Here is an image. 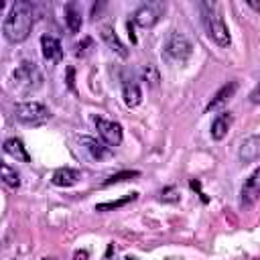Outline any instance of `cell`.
Masks as SVG:
<instances>
[{
  "label": "cell",
  "mask_w": 260,
  "mask_h": 260,
  "mask_svg": "<svg viewBox=\"0 0 260 260\" xmlns=\"http://www.w3.org/2000/svg\"><path fill=\"white\" fill-rule=\"evenodd\" d=\"M32 6L24 0H18L10 6V12L6 14L4 22H2V32L6 37V41L10 43H22L28 39L30 30H32Z\"/></svg>",
  "instance_id": "cell-1"
},
{
  "label": "cell",
  "mask_w": 260,
  "mask_h": 260,
  "mask_svg": "<svg viewBox=\"0 0 260 260\" xmlns=\"http://www.w3.org/2000/svg\"><path fill=\"white\" fill-rule=\"evenodd\" d=\"M199 10H201V22H203V28H205L207 37L215 45L228 47L232 43V37H230V30H228V24L221 16L219 6L213 4V2H201Z\"/></svg>",
  "instance_id": "cell-2"
},
{
  "label": "cell",
  "mask_w": 260,
  "mask_h": 260,
  "mask_svg": "<svg viewBox=\"0 0 260 260\" xmlns=\"http://www.w3.org/2000/svg\"><path fill=\"white\" fill-rule=\"evenodd\" d=\"M14 116L26 126H43L45 122H49L51 112L41 102H18L14 106Z\"/></svg>",
  "instance_id": "cell-3"
},
{
  "label": "cell",
  "mask_w": 260,
  "mask_h": 260,
  "mask_svg": "<svg viewBox=\"0 0 260 260\" xmlns=\"http://www.w3.org/2000/svg\"><path fill=\"white\" fill-rule=\"evenodd\" d=\"M193 53V45L189 43V39L183 35V32H171L167 45H165V55L167 59L171 61H177V63H185Z\"/></svg>",
  "instance_id": "cell-4"
},
{
  "label": "cell",
  "mask_w": 260,
  "mask_h": 260,
  "mask_svg": "<svg viewBox=\"0 0 260 260\" xmlns=\"http://www.w3.org/2000/svg\"><path fill=\"white\" fill-rule=\"evenodd\" d=\"M258 199H260V167H256L250 173V177L244 181L240 189V205L242 209H250Z\"/></svg>",
  "instance_id": "cell-5"
},
{
  "label": "cell",
  "mask_w": 260,
  "mask_h": 260,
  "mask_svg": "<svg viewBox=\"0 0 260 260\" xmlns=\"http://www.w3.org/2000/svg\"><path fill=\"white\" fill-rule=\"evenodd\" d=\"M162 12H165V4H160V2H146V4H142L134 12V22L138 26L150 28V26H154L158 22V18L162 16Z\"/></svg>",
  "instance_id": "cell-6"
},
{
  "label": "cell",
  "mask_w": 260,
  "mask_h": 260,
  "mask_svg": "<svg viewBox=\"0 0 260 260\" xmlns=\"http://www.w3.org/2000/svg\"><path fill=\"white\" fill-rule=\"evenodd\" d=\"M41 73H39V69H37V65L35 63H22V65H18V69L14 71V81L20 85V87H24L26 91H30V89H37L39 85H41Z\"/></svg>",
  "instance_id": "cell-7"
},
{
  "label": "cell",
  "mask_w": 260,
  "mask_h": 260,
  "mask_svg": "<svg viewBox=\"0 0 260 260\" xmlns=\"http://www.w3.org/2000/svg\"><path fill=\"white\" fill-rule=\"evenodd\" d=\"M95 128L100 132V136L104 138L106 144L110 146H118L122 142V126L118 122L112 120H104V118H95Z\"/></svg>",
  "instance_id": "cell-8"
},
{
  "label": "cell",
  "mask_w": 260,
  "mask_h": 260,
  "mask_svg": "<svg viewBox=\"0 0 260 260\" xmlns=\"http://www.w3.org/2000/svg\"><path fill=\"white\" fill-rule=\"evenodd\" d=\"M238 156H240L244 162L258 160V158H260V136H258V134H254V136L244 138V140L240 142Z\"/></svg>",
  "instance_id": "cell-9"
},
{
  "label": "cell",
  "mask_w": 260,
  "mask_h": 260,
  "mask_svg": "<svg viewBox=\"0 0 260 260\" xmlns=\"http://www.w3.org/2000/svg\"><path fill=\"white\" fill-rule=\"evenodd\" d=\"M41 49H43V57H45L47 61L59 63V61L63 59V47H61V43H59L55 37L43 35V37H41Z\"/></svg>",
  "instance_id": "cell-10"
},
{
  "label": "cell",
  "mask_w": 260,
  "mask_h": 260,
  "mask_svg": "<svg viewBox=\"0 0 260 260\" xmlns=\"http://www.w3.org/2000/svg\"><path fill=\"white\" fill-rule=\"evenodd\" d=\"M79 179H81V173L79 171L69 169V167H63V169H57L53 173V179L51 181L57 187H73V185L79 183Z\"/></svg>",
  "instance_id": "cell-11"
},
{
  "label": "cell",
  "mask_w": 260,
  "mask_h": 260,
  "mask_svg": "<svg viewBox=\"0 0 260 260\" xmlns=\"http://www.w3.org/2000/svg\"><path fill=\"white\" fill-rule=\"evenodd\" d=\"M102 39H104V43L114 51V53H118L120 57H128V51H126V47L120 43V39H118V35H116V30H114V26L112 24H102Z\"/></svg>",
  "instance_id": "cell-12"
},
{
  "label": "cell",
  "mask_w": 260,
  "mask_h": 260,
  "mask_svg": "<svg viewBox=\"0 0 260 260\" xmlns=\"http://www.w3.org/2000/svg\"><path fill=\"white\" fill-rule=\"evenodd\" d=\"M230 128H232V114H230V112L219 114V116L211 122V138H213V140H223V138L228 136Z\"/></svg>",
  "instance_id": "cell-13"
},
{
  "label": "cell",
  "mask_w": 260,
  "mask_h": 260,
  "mask_svg": "<svg viewBox=\"0 0 260 260\" xmlns=\"http://www.w3.org/2000/svg\"><path fill=\"white\" fill-rule=\"evenodd\" d=\"M122 98H124V104L128 108H136L140 102H142V91H140V85L132 79L124 81L122 85Z\"/></svg>",
  "instance_id": "cell-14"
},
{
  "label": "cell",
  "mask_w": 260,
  "mask_h": 260,
  "mask_svg": "<svg viewBox=\"0 0 260 260\" xmlns=\"http://www.w3.org/2000/svg\"><path fill=\"white\" fill-rule=\"evenodd\" d=\"M236 89H238V83L236 81H230V83H225V85H221L219 89H217V93L211 98V102L207 104V112H211V110H215V108H219L221 104H225L234 93H236Z\"/></svg>",
  "instance_id": "cell-15"
},
{
  "label": "cell",
  "mask_w": 260,
  "mask_h": 260,
  "mask_svg": "<svg viewBox=\"0 0 260 260\" xmlns=\"http://www.w3.org/2000/svg\"><path fill=\"white\" fill-rule=\"evenodd\" d=\"M65 22H67V28L71 32H79L81 30V10L75 2H69L65 4Z\"/></svg>",
  "instance_id": "cell-16"
},
{
  "label": "cell",
  "mask_w": 260,
  "mask_h": 260,
  "mask_svg": "<svg viewBox=\"0 0 260 260\" xmlns=\"http://www.w3.org/2000/svg\"><path fill=\"white\" fill-rule=\"evenodd\" d=\"M4 152L10 154V156L16 158V160H22V162H28V160H30V154L26 152V148L22 146V142H20L18 138H8V140L4 142Z\"/></svg>",
  "instance_id": "cell-17"
},
{
  "label": "cell",
  "mask_w": 260,
  "mask_h": 260,
  "mask_svg": "<svg viewBox=\"0 0 260 260\" xmlns=\"http://www.w3.org/2000/svg\"><path fill=\"white\" fill-rule=\"evenodd\" d=\"M136 197H138V193H130V195H126V197H122V199H118V201H106V203H98V205H95V211H112V209L124 207L126 203L134 201Z\"/></svg>",
  "instance_id": "cell-18"
},
{
  "label": "cell",
  "mask_w": 260,
  "mask_h": 260,
  "mask_svg": "<svg viewBox=\"0 0 260 260\" xmlns=\"http://www.w3.org/2000/svg\"><path fill=\"white\" fill-rule=\"evenodd\" d=\"M0 171H2V181H4V185H8L10 189H16L18 185H20V177H18V173H16V169H12V167H8L6 162L0 167Z\"/></svg>",
  "instance_id": "cell-19"
},
{
  "label": "cell",
  "mask_w": 260,
  "mask_h": 260,
  "mask_svg": "<svg viewBox=\"0 0 260 260\" xmlns=\"http://www.w3.org/2000/svg\"><path fill=\"white\" fill-rule=\"evenodd\" d=\"M83 144L87 146V150L91 152V156L98 158V160H100V158H106V156L110 154V150H108L106 146H102L100 142H95V140H91V138H83Z\"/></svg>",
  "instance_id": "cell-20"
},
{
  "label": "cell",
  "mask_w": 260,
  "mask_h": 260,
  "mask_svg": "<svg viewBox=\"0 0 260 260\" xmlns=\"http://www.w3.org/2000/svg\"><path fill=\"white\" fill-rule=\"evenodd\" d=\"M132 177H138V171H122V173H116V175H112L110 179H106V181H104V187H110V185L122 183V181L132 179Z\"/></svg>",
  "instance_id": "cell-21"
},
{
  "label": "cell",
  "mask_w": 260,
  "mask_h": 260,
  "mask_svg": "<svg viewBox=\"0 0 260 260\" xmlns=\"http://www.w3.org/2000/svg\"><path fill=\"white\" fill-rule=\"evenodd\" d=\"M160 199H162V201H179V195H177V191H175L173 187H167V189L160 193Z\"/></svg>",
  "instance_id": "cell-22"
},
{
  "label": "cell",
  "mask_w": 260,
  "mask_h": 260,
  "mask_svg": "<svg viewBox=\"0 0 260 260\" xmlns=\"http://www.w3.org/2000/svg\"><path fill=\"white\" fill-rule=\"evenodd\" d=\"M250 100H252V104H260V81H258V85L254 87V91L250 93Z\"/></svg>",
  "instance_id": "cell-23"
},
{
  "label": "cell",
  "mask_w": 260,
  "mask_h": 260,
  "mask_svg": "<svg viewBox=\"0 0 260 260\" xmlns=\"http://www.w3.org/2000/svg\"><path fill=\"white\" fill-rule=\"evenodd\" d=\"M75 260H87V252H75Z\"/></svg>",
  "instance_id": "cell-24"
},
{
  "label": "cell",
  "mask_w": 260,
  "mask_h": 260,
  "mask_svg": "<svg viewBox=\"0 0 260 260\" xmlns=\"http://www.w3.org/2000/svg\"><path fill=\"white\" fill-rule=\"evenodd\" d=\"M248 6H252L254 10H260V4H256V2H248Z\"/></svg>",
  "instance_id": "cell-25"
},
{
  "label": "cell",
  "mask_w": 260,
  "mask_h": 260,
  "mask_svg": "<svg viewBox=\"0 0 260 260\" xmlns=\"http://www.w3.org/2000/svg\"><path fill=\"white\" fill-rule=\"evenodd\" d=\"M41 260H57V258H41Z\"/></svg>",
  "instance_id": "cell-26"
},
{
  "label": "cell",
  "mask_w": 260,
  "mask_h": 260,
  "mask_svg": "<svg viewBox=\"0 0 260 260\" xmlns=\"http://www.w3.org/2000/svg\"><path fill=\"white\" fill-rule=\"evenodd\" d=\"M124 260H134V258H130V256H128V258H124Z\"/></svg>",
  "instance_id": "cell-27"
}]
</instances>
